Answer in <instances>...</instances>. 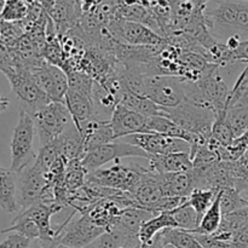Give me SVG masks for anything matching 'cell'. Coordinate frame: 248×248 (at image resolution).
I'll return each mask as SVG.
<instances>
[{"instance_id":"obj_12","label":"cell","mask_w":248,"mask_h":248,"mask_svg":"<svg viewBox=\"0 0 248 248\" xmlns=\"http://www.w3.org/2000/svg\"><path fill=\"white\" fill-rule=\"evenodd\" d=\"M119 140L140 148L149 156L169 155L173 153H190L191 150V144L186 140L167 137L159 133L140 132L119 138Z\"/></svg>"},{"instance_id":"obj_1","label":"cell","mask_w":248,"mask_h":248,"mask_svg":"<svg viewBox=\"0 0 248 248\" xmlns=\"http://www.w3.org/2000/svg\"><path fill=\"white\" fill-rule=\"evenodd\" d=\"M206 24L218 41L232 36L248 40V0H208L203 7Z\"/></svg>"},{"instance_id":"obj_19","label":"cell","mask_w":248,"mask_h":248,"mask_svg":"<svg viewBox=\"0 0 248 248\" xmlns=\"http://www.w3.org/2000/svg\"><path fill=\"white\" fill-rule=\"evenodd\" d=\"M123 207L111 199H102L92 203L84 216H87L92 222L103 229L110 230L116 224Z\"/></svg>"},{"instance_id":"obj_23","label":"cell","mask_w":248,"mask_h":248,"mask_svg":"<svg viewBox=\"0 0 248 248\" xmlns=\"http://www.w3.org/2000/svg\"><path fill=\"white\" fill-rule=\"evenodd\" d=\"M17 173L0 166V208L7 213L19 211L17 205Z\"/></svg>"},{"instance_id":"obj_13","label":"cell","mask_w":248,"mask_h":248,"mask_svg":"<svg viewBox=\"0 0 248 248\" xmlns=\"http://www.w3.org/2000/svg\"><path fill=\"white\" fill-rule=\"evenodd\" d=\"M29 70L38 86L45 92L51 102L64 103L68 91V77L62 68L44 61L41 64Z\"/></svg>"},{"instance_id":"obj_6","label":"cell","mask_w":248,"mask_h":248,"mask_svg":"<svg viewBox=\"0 0 248 248\" xmlns=\"http://www.w3.org/2000/svg\"><path fill=\"white\" fill-rule=\"evenodd\" d=\"M144 94L160 108H174L186 99V80L173 75L145 77Z\"/></svg>"},{"instance_id":"obj_8","label":"cell","mask_w":248,"mask_h":248,"mask_svg":"<svg viewBox=\"0 0 248 248\" xmlns=\"http://www.w3.org/2000/svg\"><path fill=\"white\" fill-rule=\"evenodd\" d=\"M124 157H143L149 160L150 156L136 145L130 143L123 142L120 140H115L107 144L99 145L87 152L81 157V165L87 172H93L96 170L102 169V166L107 165L113 160H121Z\"/></svg>"},{"instance_id":"obj_25","label":"cell","mask_w":248,"mask_h":248,"mask_svg":"<svg viewBox=\"0 0 248 248\" xmlns=\"http://www.w3.org/2000/svg\"><path fill=\"white\" fill-rule=\"evenodd\" d=\"M169 228H177V223L176 220H174L172 212L171 211H167V212L159 213V215H156L155 217L147 220V222L140 227V232H138L140 241L142 242V244H148V242L152 241L157 234H160L162 230L169 229Z\"/></svg>"},{"instance_id":"obj_20","label":"cell","mask_w":248,"mask_h":248,"mask_svg":"<svg viewBox=\"0 0 248 248\" xmlns=\"http://www.w3.org/2000/svg\"><path fill=\"white\" fill-rule=\"evenodd\" d=\"M149 170L159 174L191 171L193 161L190 153H173L169 155L150 156Z\"/></svg>"},{"instance_id":"obj_36","label":"cell","mask_w":248,"mask_h":248,"mask_svg":"<svg viewBox=\"0 0 248 248\" xmlns=\"http://www.w3.org/2000/svg\"><path fill=\"white\" fill-rule=\"evenodd\" d=\"M220 211L223 215L235 212L248 206V202L241 196V194L234 188H225L219 193Z\"/></svg>"},{"instance_id":"obj_9","label":"cell","mask_w":248,"mask_h":248,"mask_svg":"<svg viewBox=\"0 0 248 248\" xmlns=\"http://www.w3.org/2000/svg\"><path fill=\"white\" fill-rule=\"evenodd\" d=\"M74 213H77V211L69 216L64 224L56 230L58 244H63L70 248H86L106 232V229L96 225L84 215H81L78 220L70 223Z\"/></svg>"},{"instance_id":"obj_31","label":"cell","mask_w":248,"mask_h":248,"mask_svg":"<svg viewBox=\"0 0 248 248\" xmlns=\"http://www.w3.org/2000/svg\"><path fill=\"white\" fill-rule=\"evenodd\" d=\"M1 232L2 234L17 232V234L22 235V236L27 237L31 241H39L40 240V230H39L38 225L31 218H28L21 212L18 213V216L15 217V219L11 222V225L6 229L1 230Z\"/></svg>"},{"instance_id":"obj_14","label":"cell","mask_w":248,"mask_h":248,"mask_svg":"<svg viewBox=\"0 0 248 248\" xmlns=\"http://www.w3.org/2000/svg\"><path fill=\"white\" fill-rule=\"evenodd\" d=\"M133 196L138 207L143 208L157 215L156 208L160 201L166 198L160 184L159 173L148 170L147 173L142 177L140 184L133 191Z\"/></svg>"},{"instance_id":"obj_27","label":"cell","mask_w":248,"mask_h":248,"mask_svg":"<svg viewBox=\"0 0 248 248\" xmlns=\"http://www.w3.org/2000/svg\"><path fill=\"white\" fill-rule=\"evenodd\" d=\"M120 104H123L126 108L131 109L133 111L142 114L145 118L155 115H161V108L157 104H155L152 99L148 97L140 96V94L132 93L130 91H124L121 96Z\"/></svg>"},{"instance_id":"obj_40","label":"cell","mask_w":248,"mask_h":248,"mask_svg":"<svg viewBox=\"0 0 248 248\" xmlns=\"http://www.w3.org/2000/svg\"><path fill=\"white\" fill-rule=\"evenodd\" d=\"M78 1H79L80 6H81L82 14H85V12H90L93 9H96L99 4L103 2V0H78Z\"/></svg>"},{"instance_id":"obj_41","label":"cell","mask_w":248,"mask_h":248,"mask_svg":"<svg viewBox=\"0 0 248 248\" xmlns=\"http://www.w3.org/2000/svg\"><path fill=\"white\" fill-rule=\"evenodd\" d=\"M9 106H10L9 98L4 96H0V114L4 113V111L9 108Z\"/></svg>"},{"instance_id":"obj_11","label":"cell","mask_w":248,"mask_h":248,"mask_svg":"<svg viewBox=\"0 0 248 248\" xmlns=\"http://www.w3.org/2000/svg\"><path fill=\"white\" fill-rule=\"evenodd\" d=\"M107 28L111 35L123 44L133 46H156L166 43V39L155 33L149 27L132 21L114 17Z\"/></svg>"},{"instance_id":"obj_48","label":"cell","mask_w":248,"mask_h":248,"mask_svg":"<svg viewBox=\"0 0 248 248\" xmlns=\"http://www.w3.org/2000/svg\"><path fill=\"white\" fill-rule=\"evenodd\" d=\"M86 248H90V247H86Z\"/></svg>"},{"instance_id":"obj_15","label":"cell","mask_w":248,"mask_h":248,"mask_svg":"<svg viewBox=\"0 0 248 248\" xmlns=\"http://www.w3.org/2000/svg\"><path fill=\"white\" fill-rule=\"evenodd\" d=\"M47 14L61 38L80 23L82 10L78 0H56Z\"/></svg>"},{"instance_id":"obj_4","label":"cell","mask_w":248,"mask_h":248,"mask_svg":"<svg viewBox=\"0 0 248 248\" xmlns=\"http://www.w3.org/2000/svg\"><path fill=\"white\" fill-rule=\"evenodd\" d=\"M35 121L34 116L21 108L18 121L14 128L11 143V166L15 173H19L35 160L34 138H35Z\"/></svg>"},{"instance_id":"obj_30","label":"cell","mask_w":248,"mask_h":248,"mask_svg":"<svg viewBox=\"0 0 248 248\" xmlns=\"http://www.w3.org/2000/svg\"><path fill=\"white\" fill-rule=\"evenodd\" d=\"M220 193V191H219ZM217 191L210 190V189H194L191 191L190 195L188 196V202L191 207L194 208V211L196 212L199 218V224H200L201 219L205 216V213L207 212L208 208L212 206V203L215 202L216 198L218 196Z\"/></svg>"},{"instance_id":"obj_7","label":"cell","mask_w":248,"mask_h":248,"mask_svg":"<svg viewBox=\"0 0 248 248\" xmlns=\"http://www.w3.org/2000/svg\"><path fill=\"white\" fill-rule=\"evenodd\" d=\"M33 116L41 147L57 140L73 123L69 110L63 102H50Z\"/></svg>"},{"instance_id":"obj_17","label":"cell","mask_w":248,"mask_h":248,"mask_svg":"<svg viewBox=\"0 0 248 248\" xmlns=\"http://www.w3.org/2000/svg\"><path fill=\"white\" fill-rule=\"evenodd\" d=\"M145 120L147 118L142 114L131 110L123 104H119L110 119L114 138L119 140L126 136L144 132Z\"/></svg>"},{"instance_id":"obj_10","label":"cell","mask_w":248,"mask_h":248,"mask_svg":"<svg viewBox=\"0 0 248 248\" xmlns=\"http://www.w3.org/2000/svg\"><path fill=\"white\" fill-rule=\"evenodd\" d=\"M47 186V176L36 159L22 172L17 173V205L19 211L27 210L34 203L39 202L45 186Z\"/></svg>"},{"instance_id":"obj_45","label":"cell","mask_w":248,"mask_h":248,"mask_svg":"<svg viewBox=\"0 0 248 248\" xmlns=\"http://www.w3.org/2000/svg\"><path fill=\"white\" fill-rule=\"evenodd\" d=\"M55 248H70V247H68V246H65V245H63V244H57L55 246Z\"/></svg>"},{"instance_id":"obj_39","label":"cell","mask_w":248,"mask_h":248,"mask_svg":"<svg viewBox=\"0 0 248 248\" xmlns=\"http://www.w3.org/2000/svg\"><path fill=\"white\" fill-rule=\"evenodd\" d=\"M15 64H16V62H15V58L12 56L11 51L0 40V72H4L5 69Z\"/></svg>"},{"instance_id":"obj_28","label":"cell","mask_w":248,"mask_h":248,"mask_svg":"<svg viewBox=\"0 0 248 248\" xmlns=\"http://www.w3.org/2000/svg\"><path fill=\"white\" fill-rule=\"evenodd\" d=\"M162 244L174 248H202L195 234L179 228H169L161 232Z\"/></svg>"},{"instance_id":"obj_43","label":"cell","mask_w":248,"mask_h":248,"mask_svg":"<svg viewBox=\"0 0 248 248\" xmlns=\"http://www.w3.org/2000/svg\"><path fill=\"white\" fill-rule=\"evenodd\" d=\"M186 1L193 2V4L196 5V6H203V5H205L208 0H186Z\"/></svg>"},{"instance_id":"obj_32","label":"cell","mask_w":248,"mask_h":248,"mask_svg":"<svg viewBox=\"0 0 248 248\" xmlns=\"http://www.w3.org/2000/svg\"><path fill=\"white\" fill-rule=\"evenodd\" d=\"M225 120L232 127L235 137H241L248 131V104L228 108L225 110Z\"/></svg>"},{"instance_id":"obj_42","label":"cell","mask_w":248,"mask_h":248,"mask_svg":"<svg viewBox=\"0 0 248 248\" xmlns=\"http://www.w3.org/2000/svg\"><path fill=\"white\" fill-rule=\"evenodd\" d=\"M39 2L41 4V6L44 7V10H45L46 12H48L51 10V7L53 6V4H55L56 0H38Z\"/></svg>"},{"instance_id":"obj_21","label":"cell","mask_w":248,"mask_h":248,"mask_svg":"<svg viewBox=\"0 0 248 248\" xmlns=\"http://www.w3.org/2000/svg\"><path fill=\"white\" fill-rule=\"evenodd\" d=\"M159 179L165 196L188 198L195 189L191 171L159 174Z\"/></svg>"},{"instance_id":"obj_24","label":"cell","mask_w":248,"mask_h":248,"mask_svg":"<svg viewBox=\"0 0 248 248\" xmlns=\"http://www.w3.org/2000/svg\"><path fill=\"white\" fill-rule=\"evenodd\" d=\"M92 101H93L94 119L102 121H110L114 110L120 104V98L116 94L111 93L96 81L92 89Z\"/></svg>"},{"instance_id":"obj_26","label":"cell","mask_w":248,"mask_h":248,"mask_svg":"<svg viewBox=\"0 0 248 248\" xmlns=\"http://www.w3.org/2000/svg\"><path fill=\"white\" fill-rule=\"evenodd\" d=\"M155 216L156 215H154V213L150 212V211L143 210V208H123L120 216L118 217V220H116V224L114 225V227H119L121 228V229L126 230L127 232H131V234L138 235L140 227H142L147 220L155 217Z\"/></svg>"},{"instance_id":"obj_18","label":"cell","mask_w":248,"mask_h":248,"mask_svg":"<svg viewBox=\"0 0 248 248\" xmlns=\"http://www.w3.org/2000/svg\"><path fill=\"white\" fill-rule=\"evenodd\" d=\"M80 135H81L82 140L81 157L93 148L115 140L110 121H102L97 120V119L90 120L84 126ZM81 157H80V160H81Z\"/></svg>"},{"instance_id":"obj_44","label":"cell","mask_w":248,"mask_h":248,"mask_svg":"<svg viewBox=\"0 0 248 248\" xmlns=\"http://www.w3.org/2000/svg\"><path fill=\"white\" fill-rule=\"evenodd\" d=\"M126 0H113V2L115 5H120V4H123V2H125Z\"/></svg>"},{"instance_id":"obj_37","label":"cell","mask_w":248,"mask_h":248,"mask_svg":"<svg viewBox=\"0 0 248 248\" xmlns=\"http://www.w3.org/2000/svg\"><path fill=\"white\" fill-rule=\"evenodd\" d=\"M26 34L22 22H7L0 19V39L7 47H12Z\"/></svg>"},{"instance_id":"obj_38","label":"cell","mask_w":248,"mask_h":248,"mask_svg":"<svg viewBox=\"0 0 248 248\" xmlns=\"http://www.w3.org/2000/svg\"><path fill=\"white\" fill-rule=\"evenodd\" d=\"M31 240L17 234V232H10L9 236L0 242V248H31Z\"/></svg>"},{"instance_id":"obj_2","label":"cell","mask_w":248,"mask_h":248,"mask_svg":"<svg viewBox=\"0 0 248 248\" xmlns=\"http://www.w3.org/2000/svg\"><path fill=\"white\" fill-rule=\"evenodd\" d=\"M161 113L193 135L196 143H206L211 138L216 114L210 109L201 108L184 99L174 108H161Z\"/></svg>"},{"instance_id":"obj_46","label":"cell","mask_w":248,"mask_h":248,"mask_svg":"<svg viewBox=\"0 0 248 248\" xmlns=\"http://www.w3.org/2000/svg\"><path fill=\"white\" fill-rule=\"evenodd\" d=\"M164 248H174V247L170 246V245H165V246H164Z\"/></svg>"},{"instance_id":"obj_3","label":"cell","mask_w":248,"mask_h":248,"mask_svg":"<svg viewBox=\"0 0 248 248\" xmlns=\"http://www.w3.org/2000/svg\"><path fill=\"white\" fill-rule=\"evenodd\" d=\"M7 78L11 90L22 102V109L34 115L50 103V98L38 86L31 73L24 65L16 63L2 72Z\"/></svg>"},{"instance_id":"obj_33","label":"cell","mask_w":248,"mask_h":248,"mask_svg":"<svg viewBox=\"0 0 248 248\" xmlns=\"http://www.w3.org/2000/svg\"><path fill=\"white\" fill-rule=\"evenodd\" d=\"M34 0H6L0 11V19L7 22H21L28 15L29 5Z\"/></svg>"},{"instance_id":"obj_29","label":"cell","mask_w":248,"mask_h":248,"mask_svg":"<svg viewBox=\"0 0 248 248\" xmlns=\"http://www.w3.org/2000/svg\"><path fill=\"white\" fill-rule=\"evenodd\" d=\"M222 217L223 213L220 211V196L218 194V196L216 198L215 202L212 203L210 208H208L207 212L205 213V216L201 219L200 224L198 225L196 229H194L193 234L196 235H212L216 232H218L220 227V223H222Z\"/></svg>"},{"instance_id":"obj_16","label":"cell","mask_w":248,"mask_h":248,"mask_svg":"<svg viewBox=\"0 0 248 248\" xmlns=\"http://www.w3.org/2000/svg\"><path fill=\"white\" fill-rule=\"evenodd\" d=\"M65 106L69 110L72 120L79 132L90 120L94 119L93 101H92V92H81L68 89L65 94Z\"/></svg>"},{"instance_id":"obj_34","label":"cell","mask_w":248,"mask_h":248,"mask_svg":"<svg viewBox=\"0 0 248 248\" xmlns=\"http://www.w3.org/2000/svg\"><path fill=\"white\" fill-rule=\"evenodd\" d=\"M211 138L223 147H230L234 143L236 137L234 136V132H232L229 124L225 120V110L216 115Z\"/></svg>"},{"instance_id":"obj_47","label":"cell","mask_w":248,"mask_h":248,"mask_svg":"<svg viewBox=\"0 0 248 248\" xmlns=\"http://www.w3.org/2000/svg\"><path fill=\"white\" fill-rule=\"evenodd\" d=\"M39 248H44V247H41V246H40V247H39Z\"/></svg>"},{"instance_id":"obj_5","label":"cell","mask_w":248,"mask_h":248,"mask_svg":"<svg viewBox=\"0 0 248 248\" xmlns=\"http://www.w3.org/2000/svg\"><path fill=\"white\" fill-rule=\"evenodd\" d=\"M148 170L149 167H143L137 164L125 165L121 164L120 160H116L115 164L108 169H98L90 172L86 181L132 194Z\"/></svg>"},{"instance_id":"obj_22","label":"cell","mask_w":248,"mask_h":248,"mask_svg":"<svg viewBox=\"0 0 248 248\" xmlns=\"http://www.w3.org/2000/svg\"><path fill=\"white\" fill-rule=\"evenodd\" d=\"M144 132L150 133H159V135L167 136V137L172 138H179V140H184L186 142L190 143L191 145L196 143V138L186 130L177 125L176 123L169 119L165 115H155L149 116L145 120V127Z\"/></svg>"},{"instance_id":"obj_35","label":"cell","mask_w":248,"mask_h":248,"mask_svg":"<svg viewBox=\"0 0 248 248\" xmlns=\"http://www.w3.org/2000/svg\"><path fill=\"white\" fill-rule=\"evenodd\" d=\"M171 212L177 223V228H179V229L193 232L194 229L198 228V215H196V212L194 211V208L189 205L188 200H186L183 205L179 206V207L174 208Z\"/></svg>"}]
</instances>
